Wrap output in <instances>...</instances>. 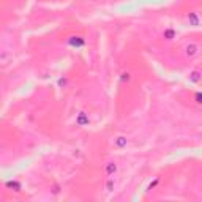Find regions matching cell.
<instances>
[{"instance_id": "2", "label": "cell", "mask_w": 202, "mask_h": 202, "mask_svg": "<svg viewBox=\"0 0 202 202\" xmlns=\"http://www.w3.org/2000/svg\"><path fill=\"white\" fill-rule=\"evenodd\" d=\"M115 171H117V164L115 163H107V166H106V174H107V175L115 174Z\"/></svg>"}, {"instance_id": "1", "label": "cell", "mask_w": 202, "mask_h": 202, "mask_svg": "<svg viewBox=\"0 0 202 202\" xmlns=\"http://www.w3.org/2000/svg\"><path fill=\"white\" fill-rule=\"evenodd\" d=\"M185 52H186L188 57L196 56V54H197V46H196V44H188L186 48H185Z\"/></svg>"}, {"instance_id": "3", "label": "cell", "mask_w": 202, "mask_h": 202, "mask_svg": "<svg viewBox=\"0 0 202 202\" xmlns=\"http://www.w3.org/2000/svg\"><path fill=\"white\" fill-rule=\"evenodd\" d=\"M117 144H118V145H125V144H126V139H125V137H118Z\"/></svg>"}]
</instances>
